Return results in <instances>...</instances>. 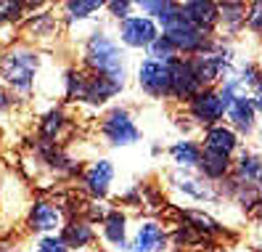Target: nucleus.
<instances>
[{
    "label": "nucleus",
    "instance_id": "nucleus-12",
    "mask_svg": "<svg viewBox=\"0 0 262 252\" xmlns=\"http://www.w3.org/2000/svg\"><path fill=\"white\" fill-rule=\"evenodd\" d=\"M117 178V167L106 157H96L90 160L82 172H80V188L88 194V199H106L112 194V186Z\"/></svg>",
    "mask_w": 262,
    "mask_h": 252
},
{
    "label": "nucleus",
    "instance_id": "nucleus-28",
    "mask_svg": "<svg viewBox=\"0 0 262 252\" xmlns=\"http://www.w3.org/2000/svg\"><path fill=\"white\" fill-rule=\"evenodd\" d=\"M13 188H19V181H11L8 176H3V172H0V236L11 231V226H8L11 218H13V220L24 218V212L11 204V191H13Z\"/></svg>",
    "mask_w": 262,
    "mask_h": 252
},
{
    "label": "nucleus",
    "instance_id": "nucleus-21",
    "mask_svg": "<svg viewBox=\"0 0 262 252\" xmlns=\"http://www.w3.org/2000/svg\"><path fill=\"white\" fill-rule=\"evenodd\" d=\"M167 157H169V162H172L175 170H199L204 149L199 144V138L180 135L178 141H172V144L167 146Z\"/></svg>",
    "mask_w": 262,
    "mask_h": 252
},
{
    "label": "nucleus",
    "instance_id": "nucleus-6",
    "mask_svg": "<svg viewBox=\"0 0 262 252\" xmlns=\"http://www.w3.org/2000/svg\"><path fill=\"white\" fill-rule=\"evenodd\" d=\"M180 109H183V114H186V120L193 125L199 133L225 122V104L220 99L217 88H204L202 93H196V96L186 106H180Z\"/></svg>",
    "mask_w": 262,
    "mask_h": 252
},
{
    "label": "nucleus",
    "instance_id": "nucleus-25",
    "mask_svg": "<svg viewBox=\"0 0 262 252\" xmlns=\"http://www.w3.org/2000/svg\"><path fill=\"white\" fill-rule=\"evenodd\" d=\"M125 90L119 83H114L112 77H103V74H90L88 72V90H85V104L88 106H106L112 99H117L119 93Z\"/></svg>",
    "mask_w": 262,
    "mask_h": 252
},
{
    "label": "nucleus",
    "instance_id": "nucleus-37",
    "mask_svg": "<svg viewBox=\"0 0 262 252\" xmlns=\"http://www.w3.org/2000/svg\"><path fill=\"white\" fill-rule=\"evenodd\" d=\"M159 154H162V146L154 144V146H151V157H159Z\"/></svg>",
    "mask_w": 262,
    "mask_h": 252
},
{
    "label": "nucleus",
    "instance_id": "nucleus-7",
    "mask_svg": "<svg viewBox=\"0 0 262 252\" xmlns=\"http://www.w3.org/2000/svg\"><path fill=\"white\" fill-rule=\"evenodd\" d=\"M67 220H69V212L58 202L32 199V204H29V210L24 215V228L29 234H37V236H53V234L64 231Z\"/></svg>",
    "mask_w": 262,
    "mask_h": 252
},
{
    "label": "nucleus",
    "instance_id": "nucleus-41",
    "mask_svg": "<svg viewBox=\"0 0 262 252\" xmlns=\"http://www.w3.org/2000/svg\"><path fill=\"white\" fill-rule=\"evenodd\" d=\"M212 252H230L228 247H217V249H212Z\"/></svg>",
    "mask_w": 262,
    "mask_h": 252
},
{
    "label": "nucleus",
    "instance_id": "nucleus-16",
    "mask_svg": "<svg viewBox=\"0 0 262 252\" xmlns=\"http://www.w3.org/2000/svg\"><path fill=\"white\" fill-rule=\"evenodd\" d=\"M169 72H172V96H169V101L178 104V106H186L196 93H202V83H199V77L193 72V64L191 59H178L169 64Z\"/></svg>",
    "mask_w": 262,
    "mask_h": 252
},
{
    "label": "nucleus",
    "instance_id": "nucleus-31",
    "mask_svg": "<svg viewBox=\"0 0 262 252\" xmlns=\"http://www.w3.org/2000/svg\"><path fill=\"white\" fill-rule=\"evenodd\" d=\"M135 11H138V8H135L133 0H109V3H106V19L114 22V24H119V22L130 19Z\"/></svg>",
    "mask_w": 262,
    "mask_h": 252
},
{
    "label": "nucleus",
    "instance_id": "nucleus-32",
    "mask_svg": "<svg viewBox=\"0 0 262 252\" xmlns=\"http://www.w3.org/2000/svg\"><path fill=\"white\" fill-rule=\"evenodd\" d=\"M246 35L262 43V0H252L246 13Z\"/></svg>",
    "mask_w": 262,
    "mask_h": 252
},
{
    "label": "nucleus",
    "instance_id": "nucleus-3",
    "mask_svg": "<svg viewBox=\"0 0 262 252\" xmlns=\"http://www.w3.org/2000/svg\"><path fill=\"white\" fill-rule=\"evenodd\" d=\"M98 133L112 149H127L143 141V130L138 128L135 114L127 106H109L98 122Z\"/></svg>",
    "mask_w": 262,
    "mask_h": 252
},
{
    "label": "nucleus",
    "instance_id": "nucleus-44",
    "mask_svg": "<svg viewBox=\"0 0 262 252\" xmlns=\"http://www.w3.org/2000/svg\"><path fill=\"white\" fill-rule=\"evenodd\" d=\"M0 51H3V48H0Z\"/></svg>",
    "mask_w": 262,
    "mask_h": 252
},
{
    "label": "nucleus",
    "instance_id": "nucleus-13",
    "mask_svg": "<svg viewBox=\"0 0 262 252\" xmlns=\"http://www.w3.org/2000/svg\"><path fill=\"white\" fill-rule=\"evenodd\" d=\"M225 122L246 141V144L254 141L257 128H259V114H257L249 93H246V96H236L225 104Z\"/></svg>",
    "mask_w": 262,
    "mask_h": 252
},
{
    "label": "nucleus",
    "instance_id": "nucleus-11",
    "mask_svg": "<svg viewBox=\"0 0 262 252\" xmlns=\"http://www.w3.org/2000/svg\"><path fill=\"white\" fill-rule=\"evenodd\" d=\"M162 35L175 45V51H178L183 59H193V56H199L202 51H207V45H209V40H212L209 35L199 32L191 22L183 19V13L162 27Z\"/></svg>",
    "mask_w": 262,
    "mask_h": 252
},
{
    "label": "nucleus",
    "instance_id": "nucleus-5",
    "mask_svg": "<svg viewBox=\"0 0 262 252\" xmlns=\"http://www.w3.org/2000/svg\"><path fill=\"white\" fill-rule=\"evenodd\" d=\"M164 178L169 183V188H175L178 194H183L191 202H199V204H217L223 202V191L220 186L209 183L199 170H167Z\"/></svg>",
    "mask_w": 262,
    "mask_h": 252
},
{
    "label": "nucleus",
    "instance_id": "nucleus-23",
    "mask_svg": "<svg viewBox=\"0 0 262 252\" xmlns=\"http://www.w3.org/2000/svg\"><path fill=\"white\" fill-rule=\"evenodd\" d=\"M61 239L67 242V247H69L72 252H82V249H88V247L98 244V231H96V226L90 223V220H85V218H80V215H72V218L67 220L64 231H61Z\"/></svg>",
    "mask_w": 262,
    "mask_h": 252
},
{
    "label": "nucleus",
    "instance_id": "nucleus-8",
    "mask_svg": "<svg viewBox=\"0 0 262 252\" xmlns=\"http://www.w3.org/2000/svg\"><path fill=\"white\" fill-rule=\"evenodd\" d=\"M172 249V234L164 220L146 215L133 226L130 252H169Z\"/></svg>",
    "mask_w": 262,
    "mask_h": 252
},
{
    "label": "nucleus",
    "instance_id": "nucleus-18",
    "mask_svg": "<svg viewBox=\"0 0 262 252\" xmlns=\"http://www.w3.org/2000/svg\"><path fill=\"white\" fill-rule=\"evenodd\" d=\"M106 16V3L103 0H69L61 6V19H64L67 29H77V27H93L101 24V19Z\"/></svg>",
    "mask_w": 262,
    "mask_h": 252
},
{
    "label": "nucleus",
    "instance_id": "nucleus-39",
    "mask_svg": "<svg viewBox=\"0 0 262 252\" xmlns=\"http://www.w3.org/2000/svg\"><path fill=\"white\" fill-rule=\"evenodd\" d=\"M257 64H259V69H262V48H259V53H257Z\"/></svg>",
    "mask_w": 262,
    "mask_h": 252
},
{
    "label": "nucleus",
    "instance_id": "nucleus-14",
    "mask_svg": "<svg viewBox=\"0 0 262 252\" xmlns=\"http://www.w3.org/2000/svg\"><path fill=\"white\" fill-rule=\"evenodd\" d=\"M199 144H202L207 154H220V157H228V160H236V154L244 149L246 141L228 122H220L214 128H207L199 133Z\"/></svg>",
    "mask_w": 262,
    "mask_h": 252
},
{
    "label": "nucleus",
    "instance_id": "nucleus-17",
    "mask_svg": "<svg viewBox=\"0 0 262 252\" xmlns=\"http://www.w3.org/2000/svg\"><path fill=\"white\" fill-rule=\"evenodd\" d=\"M180 13L183 19L191 22L199 32H204L209 37L217 35L220 29V6L214 0H186L180 3Z\"/></svg>",
    "mask_w": 262,
    "mask_h": 252
},
{
    "label": "nucleus",
    "instance_id": "nucleus-43",
    "mask_svg": "<svg viewBox=\"0 0 262 252\" xmlns=\"http://www.w3.org/2000/svg\"><path fill=\"white\" fill-rule=\"evenodd\" d=\"M259 151H262V146H259Z\"/></svg>",
    "mask_w": 262,
    "mask_h": 252
},
{
    "label": "nucleus",
    "instance_id": "nucleus-1",
    "mask_svg": "<svg viewBox=\"0 0 262 252\" xmlns=\"http://www.w3.org/2000/svg\"><path fill=\"white\" fill-rule=\"evenodd\" d=\"M80 67L90 74L112 77L122 88H127L130 77H133L127 51L117 40L114 29L103 27V24H96L80 43Z\"/></svg>",
    "mask_w": 262,
    "mask_h": 252
},
{
    "label": "nucleus",
    "instance_id": "nucleus-29",
    "mask_svg": "<svg viewBox=\"0 0 262 252\" xmlns=\"http://www.w3.org/2000/svg\"><path fill=\"white\" fill-rule=\"evenodd\" d=\"M85 90H88V72L80 64L64 69V99L72 104H85Z\"/></svg>",
    "mask_w": 262,
    "mask_h": 252
},
{
    "label": "nucleus",
    "instance_id": "nucleus-4",
    "mask_svg": "<svg viewBox=\"0 0 262 252\" xmlns=\"http://www.w3.org/2000/svg\"><path fill=\"white\" fill-rule=\"evenodd\" d=\"M133 80L138 90L151 101H169L172 96V72H169V64H162V61L141 56V61L133 67Z\"/></svg>",
    "mask_w": 262,
    "mask_h": 252
},
{
    "label": "nucleus",
    "instance_id": "nucleus-34",
    "mask_svg": "<svg viewBox=\"0 0 262 252\" xmlns=\"http://www.w3.org/2000/svg\"><path fill=\"white\" fill-rule=\"evenodd\" d=\"M13 104H16V96H13V93L0 83V114H6V112H11L13 109Z\"/></svg>",
    "mask_w": 262,
    "mask_h": 252
},
{
    "label": "nucleus",
    "instance_id": "nucleus-36",
    "mask_svg": "<svg viewBox=\"0 0 262 252\" xmlns=\"http://www.w3.org/2000/svg\"><path fill=\"white\" fill-rule=\"evenodd\" d=\"M252 144L262 146V120H259V128H257V135H254V141H252Z\"/></svg>",
    "mask_w": 262,
    "mask_h": 252
},
{
    "label": "nucleus",
    "instance_id": "nucleus-42",
    "mask_svg": "<svg viewBox=\"0 0 262 252\" xmlns=\"http://www.w3.org/2000/svg\"><path fill=\"white\" fill-rule=\"evenodd\" d=\"M254 252H262V239L257 242V247H254Z\"/></svg>",
    "mask_w": 262,
    "mask_h": 252
},
{
    "label": "nucleus",
    "instance_id": "nucleus-38",
    "mask_svg": "<svg viewBox=\"0 0 262 252\" xmlns=\"http://www.w3.org/2000/svg\"><path fill=\"white\" fill-rule=\"evenodd\" d=\"M257 191H259V197H262V176L257 178Z\"/></svg>",
    "mask_w": 262,
    "mask_h": 252
},
{
    "label": "nucleus",
    "instance_id": "nucleus-20",
    "mask_svg": "<svg viewBox=\"0 0 262 252\" xmlns=\"http://www.w3.org/2000/svg\"><path fill=\"white\" fill-rule=\"evenodd\" d=\"M220 6V29L217 35L228 37V40H238L241 35H246V13H249V3L241 0H225Z\"/></svg>",
    "mask_w": 262,
    "mask_h": 252
},
{
    "label": "nucleus",
    "instance_id": "nucleus-9",
    "mask_svg": "<svg viewBox=\"0 0 262 252\" xmlns=\"http://www.w3.org/2000/svg\"><path fill=\"white\" fill-rule=\"evenodd\" d=\"M114 32H117V40L122 43L125 51H143L146 53L148 45L162 35V27L154 19H148V16L135 11L130 19L114 24Z\"/></svg>",
    "mask_w": 262,
    "mask_h": 252
},
{
    "label": "nucleus",
    "instance_id": "nucleus-33",
    "mask_svg": "<svg viewBox=\"0 0 262 252\" xmlns=\"http://www.w3.org/2000/svg\"><path fill=\"white\" fill-rule=\"evenodd\" d=\"M35 252H72V249L61 239V234H53V236H37Z\"/></svg>",
    "mask_w": 262,
    "mask_h": 252
},
{
    "label": "nucleus",
    "instance_id": "nucleus-19",
    "mask_svg": "<svg viewBox=\"0 0 262 252\" xmlns=\"http://www.w3.org/2000/svg\"><path fill=\"white\" fill-rule=\"evenodd\" d=\"M262 176V151L257 144H244V149L233 160V176L230 181L238 186H252Z\"/></svg>",
    "mask_w": 262,
    "mask_h": 252
},
{
    "label": "nucleus",
    "instance_id": "nucleus-2",
    "mask_svg": "<svg viewBox=\"0 0 262 252\" xmlns=\"http://www.w3.org/2000/svg\"><path fill=\"white\" fill-rule=\"evenodd\" d=\"M45 72V53L29 43H11L0 51V83L13 96L29 99L40 90V80Z\"/></svg>",
    "mask_w": 262,
    "mask_h": 252
},
{
    "label": "nucleus",
    "instance_id": "nucleus-40",
    "mask_svg": "<svg viewBox=\"0 0 262 252\" xmlns=\"http://www.w3.org/2000/svg\"><path fill=\"white\" fill-rule=\"evenodd\" d=\"M0 252H8V247H6V242L0 239Z\"/></svg>",
    "mask_w": 262,
    "mask_h": 252
},
{
    "label": "nucleus",
    "instance_id": "nucleus-30",
    "mask_svg": "<svg viewBox=\"0 0 262 252\" xmlns=\"http://www.w3.org/2000/svg\"><path fill=\"white\" fill-rule=\"evenodd\" d=\"M143 56H146V59H154V61H162V64H172V61L180 59V53L175 51V45L169 43L164 35H159L157 40H154Z\"/></svg>",
    "mask_w": 262,
    "mask_h": 252
},
{
    "label": "nucleus",
    "instance_id": "nucleus-35",
    "mask_svg": "<svg viewBox=\"0 0 262 252\" xmlns=\"http://www.w3.org/2000/svg\"><path fill=\"white\" fill-rule=\"evenodd\" d=\"M252 104H254L257 114H259V120H262V77L257 80V85H254V90H252Z\"/></svg>",
    "mask_w": 262,
    "mask_h": 252
},
{
    "label": "nucleus",
    "instance_id": "nucleus-10",
    "mask_svg": "<svg viewBox=\"0 0 262 252\" xmlns=\"http://www.w3.org/2000/svg\"><path fill=\"white\" fill-rule=\"evenodd\" d=\"M64 27V19L61 13H53L51 6L42 8L37 13H29V16L21 22L19 27V35H21V43H29L35 48H42V45H53L58 40V32Z\"/></svg>",
    "mask_w": 262,
    "mask_h": 252
},
{
    "label": "nucleus",
    "instance_id": "nucleus-22",
    "mask_svg": "<svg viewBox=\"0 0 262 252\" xmlns=\"http://www.w3.org/2000/svg\"><path fill=\"white\" fill-rule=\"evenodd\" d=\"M72 130V122L61 106H53L42 114L40 130H37V144L42 146H61V138Z\"/></svg>",
    "mask_w": 262,
    "mask_h": 252
},
{
    "label": "nucleus",
    "instance_id": "nucleus-24",
    "mask_svg": "<svg viewBox=\"0 0 262 252\" xmlns=\"http://www.w3.org/2000/svg\"><path fill=\"white\" fill-rule=\"evenodd\" d=\"M180 220H183V223H188L191 228H196L202 236H207L209 242L217 239V236H228V228L212 212H207L204 207H186V210H180Z\"/></svg>",
    "mask_w": 262,
    "mask_h": 252
},
{
    "label": "nucleus",
    "instance_id": "nucleus-26",
    "mask_svg": "<svg viewBox=\"0 0 262 252\" xmlns=\"http://www.w3.org/2000/svg\"><path fill=\"white\" fill-rule=\"evenodd\" d=\"M135 8H138V13L154 19L159 27H164L167 22L180 16V3H175V0H138Z\"/></svg>",
    "mask_w": 262,
    "mask_h": 252
},
{
    "label": "nucleus",
    "instance_id": "nucleus-15",
    "mask_svg": "<svg viewBox=\"0 0 262 252\" xmlns=\"http://www.w3.org/2000/svg\"><path fill=\"white\" fill-rule=\"evenodd\" d=\"M130 236H133L130 215L125 210L114 207L98 228V239H101L103 249L106 252H130Z\"/></svg>",
    "mask_w": 262,
    "mask_h": 252
},
{
    "label": "nucleus",
    "instance_id": "nucleus-27",
    "mask_svg": "<svg viewBox=\"0 0 262 252\" xmlns=\"http://www.w3.org/2000/svg\"><path fill=\"white\" fill-rule=\"evenodd\" d=\"M199 172L214 186L225 183L230 176H233V160H228V157H220V154H207L202 157V165H199Z\"/></svg>",
    "mask_w": 262,
    "mask_h": 252
}]
</instances>
